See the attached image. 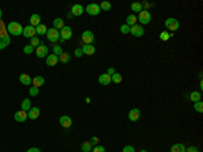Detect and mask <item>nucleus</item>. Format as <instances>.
Masks as SVG:
<instances>
[{"mask_svg":"<svg viewBox=\"0 0 203 152\" xmlns=\"http://www.w3.org/2000/svg\"><path fill=\"white\" fill-rule=\"evenodd\" d=\"M7 33L10 35H20L22 33H23V27H22L20 23H18V22H10V23L7 24Z\"/></svg>","mask_w":203,"mask_h":152,"instance_id":"obj_1","label":"nucleus"},{"mask_svg":"<svg viewBox=\"0 0 203 152\" xmlns=\"http://www.w3.org/2000/svg\"><path fill=\"white\" fill-rule=\"evenodd\" d=\"M164 24H165V29H167L168 31H171V34H172V33H175V31H177L179 27H180V23H179V21H177V19H175V18H168V19H165Z\"/></svg>","mask_w":203,"mask_h":152,"instance_id":"obj_2","label":"nucleus"},{"mask_svg":"<svg viewBox=\"0 0 203 152\" xmlns=\"http://www.w3.org/2000/svg\"><path fill=\"white\" fill-rule=\"evenodd\" d=\"M137 21H140L141 22V26L142 24H148V23H150V21H152V14L149 12L148 10H142L140 12V15H138V18H137Z\"/></svg>","mask_w":203,"mask_h":152,"instance_id":"obj_3","label":"nucleus"},{"mask_svg":"<svg viewBox=\"0 0 203 152\" xmlns=\"http://www.w3.org/2000/svg\"><path fill=\"white\" fill-rule=\"evenodd\" d=\"M46 38H48L50 42H53V45L57 42V41L60 40V31L58 30H56L54 27H51V29H48V33H46Z\"/></svg>","mask_w":203,"mask_h":152,"instance_id":"obj_4","label":"nucleus"},{"mask_svg":"<svg viewBox=\"0 0 203 152\" xmlns=\"http://www.w3.org/2000/svg\"><path fill=\"white\" fill-rule=\"evenodd\" d=\"M81 41H83V45H92V42L95 41V35L92 31L85 30V31L81 34Z\"/></svg>","mask_w":203,"mask_h":152,"instance_id":"obj_5","label":"nucleus"},{"mask_svg":"<svg viewBox=\"0 0 203 152\" xmlns=\"http://www.w3.org/2000/svg\"><path fill=\"white\" fill-rule=\"evenodd\" d=\"M84 11H87V14H88V15L95 16V15H99L102 10H100V5L99 4H96V3H91V4L87 5V8Z\"/></svg>","mask_w":203,"mask_h":152,"instance_id":"obj_6","label":"nucleus"},{"mask_svg":"<svg viewBox=\"0 0 203 152\" xmlns=\"http://www.w3.org/2000/svg\"><path fill=\"white\" fill-rule=\"evenodd\" d=\"M48 53H49V48L46 45H43L42 42H41V45L38 46V48H35V54H37L39 59H43V57H48Z\"/></svg>","mask_w":203,"mask_h":152,"instance_id":"obj_7","label":"nucleus"},{"mask_svg":"<svg viewBox=\"0 0 203 152\" xmlns=\"http://www.w3.org/2000/svg\"><path fill=\"white\" fill-rule=\"evenodd\" d=\"M130 34L134 35V37H142L143 34H145V30H143V27L141 26V24H134V26L130 27Z\"/></svg>","mask_w":203,"mask_h":152,"instance_id":"obj_8","label":"nucleus"},{"mask_svg":"<svg viewBox=\"0 0 203 152\" xmlns=\"http://www.w3.org/2000/svg\"><path fill=\"white\" fill-rule=\"evenodd\" d=\"M60 38L62 40H70L72 38V29L69 26H64L61 30H60Z\"/></svg>","mask_w":203,"mask_h":152,"instance_id":"obj_9","label":"nucleus"},{"mask_svg":"<svg viewBox=\"0 0 203 152\" xmlns=\"http://www.w3.org/2000/svg\"><path fill=\"white\" fill-rule=\"evenodd\" d=\"M127 117H129V119L131 122H137L138 119H140V117H141L140 109H131V110L129 111V114H127Z\"/></svg>","mask_w":203,"mask_h":152,"instance_id":"obj_10","label":"nucleus"},{"mask_svg":"<svg viewBox=\"0 0 203 152\" xmlns=\"http://www.w3.org/2000/svg\"><path fill=\"white\" fill-rule=\"evenodd\" d=\"M60 125L65 129H68V128L72 126V118L69 116H61L60 117Z\"/></svg>","mask_w":203,"mask_h":152,"instance_id":"obj_11","label":"nucleus"},{"mask_svg":"<svg viewBox=\"0 0 203 152\" xmlns=\"http://www.w3.org/2000/svg\"><path fill=\"white\" fill-rule=\"evenodd\" d=\"M23 37H26V38H32V37H35V27H32V26H26V27H23Z\"/></svg>","mask_w":203,"mask_h":152,"instance_id":"obj_12","label":"nucleus"},{"mask_svg":"<svg viewBox=\"0 0 203 152\" xmlns=\"http://www.w3.org/2000/svg\"><path fill=\"white\" fill-rule=\"evenodd\" d=\"M41 114V110L38 107H31L29 111H27V118L30 119H37Z\"/></svg>","mask_w":203,"mask_h":152,"instance_id":"obj_13","label":"nucleus"},{"mask_svg":"<svg viewBox=\"0 0 203 152\" xmlns=\"http://www.w3.org/2000/svg\"><path fill=\"white\" fill-rule=\"evenodd\" d=\"M14 118H15L16 122H24L27 119V111H23V110L16 111L15 116H14Z\"/></svg>","mask_w":203,"mask_h":152,"instance_id":"obj_14","label":"nucleus"},{"mask_svg":"<svg viewBox=\"0 0 203 152\" xmlns=\"http://www.w3.org/2000/svg\"><path fill=\"white\" fill-rule=\"evenodd\" d=\"M83 12H84V7L81 4H73L72 5V11H70V14H72L73 16H80Z\"/></svg>","mask_w":203,"mask_h":152,"instance_id":"obj_15","label":"nucleus"},{"mask_svg":"<svg viewBox=\"0 0 203 152\" xmlns=\"http://www.w3.org/2000/svg\"><path fill=\"white\" fill-rule=\"evenodd\" d=\"M19 80H20V83L24 84V86H31V83H32L31 76H29L27 73H22V75L19 76Z\"/></svg>","mask_w":203,"mask_h":152,"instance_id":"obj_16","label":"nucleus"},{"mask_svg":"<svg viewBox=\"0 0 203 152\" xmlns=\"http://www.w3.org/2000/svg\"><path fill=\"white\" fill-rule=\"evenodd\" d=\"M57 62H58V57L54 56V54H48V57H46V65L54 67V65H57Z\"/></svg>","mask_w":203,"mask_h":152,"instance_id":"obj_17","label":"nucleus"},{"mask_svg":"<svg viewBox=\"0 0 203 152\" xmlns=\"http://www.w3.org/2000/svg\"><path fill=\"white\" fill-rule=\"evenodd\" d=\"M11 43V38H10V34L8 35H4V37H0V50L5 49L8 45Z\"/></svg>","mask_w":203,"mask_h":152,"instance_id":"obj_18","label":"nucleus"},{"mask_svg":"<svg viewBox=\"0 0 203 152\" xmlns=\"http://www.w3.org/2000/svg\"><path fill=\"white\" fill-rule=\"evenodd\" d=\"M99 83L102 84V86H108V84L111 83V76L107 75V73H102V75L99 76Z\"/></svg>","mask_w":203,"mask_h":152,"instance_id":"obj_19","label":"nucleus"},{"mask_svg":"<svg viewBox=\"0 0 203 152\" xmlns=\"http://www.w3.org/2000/svg\"><path fill=\"white\" fill-rule=\"evenodd\" d=\"M81 50H83V54L92 56V54L95 53V46L94 45H83L81 46Z\"/></svg>","mask_w":203,"mask_h":152,"instance_id":"obj_20","label":"nucleus"},{"mask_svg":"<svg viewBox=\"0 0 203 152\" xmlns=\"http://www.w3.org/2000/svg\"><path fill=\"white\" fill-rule=\"evenodd\" d=\"M38 24H41V16L38 15V14H32V15L30 16V26L37 27Z\"/></svg>","mask_w":203,"mask_h":152,"instance_id":"obj_21","label":"nucleus"},{"mask_svg":"<svg viewBox=\"0 0 203 152\" xmlns=\"http://www.w3.org/2000/svg\"><path fill=\"white\" fill-rule=\"evenodd\" d=\"M43 84H45V78L43 76H35L34 79H32V86L34 87H42Z\"/></svg>","mask_w":203,"mask_h":152,"instance_id":"obj_22","label":"nucleus"},{"mask_svg":"<svg viewBox=\"0 0 203 152\" xmlns=\"http://www.w3.org/2000/svg\"><path fill=\"white\" fill-rule=\"evenodd\" d=\"M35 33H37L38 35H43V34L46 35V33H48V27H46L43 23H41V24H38V26L35 27Z\"/></svg>","mask_w":203,"mask_h":152,"instance_id":"obj_23","label":"nucleus"},{"mask_svg":"<svg viewBox=\"0 0 203 152\" xmlns=\"http://www.w3.org/2000/svg\"><path fill=\"white\" fill-rule=\"evenodd\" d=\"M171 152H186V147L180 143L173 144V145L171 147Z\"/></svg>","mask_w":203,"mask_h":152,"instance_id":"obj_24","label":"nucleus"},{"mask_svg":"<svg viewBox=\"0 0 203 152\" xmlns=\"http://www.w3.org/2000/svg\"><path fill=\"white\" fill-rule=\"evenodd\" d=\"M64 26H65V24H64V21H62L61 18H56V19L53 21V27H54L56 30H58V31H60V30H61Z\"/></svg>","mask_w":203,"mask_h":152,"instance_id":"obj_25","label":"nucleus"},{"mask_svg":"<svg viewBox=\"0 0 203 152\" xmlns=\"http://www.w3.org/2000/svg\"><path fill=\"white\" fill-rule=\"evenodd\" d=\"M126 24L129 27H131V26H134V24H137V16L134 15V14H131V15H129L126 18Z\"/></svg>","mask_w":203,"mask_h":152,"instance_id":"obj_26","label":"nucleus"},{"mask_svg":"<svg viewBox=\"0 0 203 152\" xmlns=\"http://www.w3.org/2000/svg\"><path fill=\"white\" fill-rule=\"evenodd\" d=\"M58 61L64 62V64H68V62L70 61V54L66 53V52H62V54L58 57Z\"/></svg>","mask_w":203,"mask_h":152,"instance_id":"obj_27","label":"nucleus"},{"mask_svg":"<svg viewBox=\"0 0 203 152\" xmlns=\"http://www.w3.org/2000/svg\"><path fill=\"white\" fill-rule=\"evenodd\" d=\"M30 109H31V102H30L29 98H26V99L22 100V110H23V111H29Z\"/></svg>","mask_w":203,"mask_h":152,"instance_id":"obj_28","label":"nucleus"},{"mask_svg":"<svg viewBox=\"0 0 203 152\" xmlns=\"http://www.w3.org/2000/svg\"><path fill=\"white\" fill-rule=\"evenodd\" d=\"M200 98H202V95H200V92H196V91H192L191 94H189V99L192 100V102H198V100H200Z\"/></svg>","mask_w":203,"mask_h":152,"instance_id":"obj_29","label":"nucleus"},{"mask_svg":"<svg viewBox=\"0 0 203 152\" xmlns=\"http://www.w3.org/2000/svg\"><path fill=\"white\" fill-rule=\"evenodd\" d=\"M131 11H134V12H141L142 11V4L141 3H137V2H134V3H131Z\"/></svg>","mask_w":203,"mask_h":152,"instance_id":"obj_30","label":"nucleus"},{"mask_svg":"<svg viewBox=\"0 0 203 152\" xmlns=\"http://www.w3.org/2000/svg\"><path fill=\"white\" fill-rule=\"evenodd\" d=\"M81 151L83 152H91L92 151V145L89 141H84L83 144H81Z\"/></svg>","mask_w":203,"mask_h":152,"instance_id":"obj_31","label":"nucleus"},{"mask_svg":"<svg viewBox=\"0 0 203 152\" xmlns=\"http://www.w3.org/2000/svg\"><path fill=\"white\" fill-rule=\"evenodd\" d=\"M62 48H61V45H53V54L54 56H57V57H60L62 54Z\"/></svg>","mask_w":203,"mask_h":152,"instance_id":"obj_32","label":"nucleus"},{"mask_svg":"<svg viewBox=\"0 0 203 152\" xmlns=\"http://www.w3.org/2000/svg\"><path fill=\"white\" fill-rule=\"evenodd\" d=\"M111 81H114L115 84H119L122 81V75H121V73H116L115 72L112 76H111Z\"/></svg>","mask_w":203,"mask_h":152,"instance_id":"obj_33","label":"nucleus"},{"mask_svg":"<svg viewBox=\"0 0 203 152\" xmlns=\"http://www.w3.org/2000/svg\"><path fill=\"white\" fill-rule=\"evenodd\" d=\"M194 109H195V111H198V113H203V102L202 100L195 102L194 103Z\"/></svg>","mask_w":203,"mask_h":152,"instance_id":"obj_34","label":"nucleus"},{"mask_svg":"<svg viewBox=\"0 0 203 152\" xmlns=\"http://www.w3.org/2000/svg\"><path fill=\"white\" fill-rule=\"evenodd\" d=\"M30 45H31L32 48L35 49V48H38V46L41 45V41L38 40L37 37H32V38H30Z\"/></svg>","mask_w":203,"mask_h":152,"instance_id":"obj_35","label":"nucleus"},{"mask_svg":"<svg viewBox=\"0 0 203 152\" xmlns=\"http://www.w3.org/2000/svg\"><path fill=\"white\" fill-rule=\"evenodd\" d=\"M100 10H103V11H110V10H111V3H108V2H102V3H100Z\"/></svg>","mask_w":203,"mask_h":152,"instance_id":"obj_36","label":"nucleus"},{"mask_svg":"<svg viewBox=\"0 0 203 152\" xmlns=\"http://www.w3.org/2000/svg\"><path fill=\"white\" fill-rule=\"evenodd\" d=\"M29 94L31 95V97H37L38 94H39V88L38 87H30V90H29Z\"/></svg>","mask_w":203,"mask_h":152,"instance_id":"obj_37","label":"nucleus"},{"mask_svg":"<svg viewBox=\"0 0 203 152\" xmlns=\"http://www.w3.org/2000/svg\"><path fill=\"white\" fill-rule=\"evenodd\" d=\"M171 37H172V34L168 31H162L161 34H160V40H162V41H168Z\"/></svg>","mask_w":203,"mask_h":152,"instance_id":"obj_38","label":"nucleus"},{"mask_svg":"<svg viewBox=\"0 0 203 152\" xmlns=\"http://www.w3.org/2000/svg\"><path fill=\"white\" fill-rule=\"evenodd\" d=\"M34 50H35V49L32 48V46L30 45V43H29V45H26V46L23 48V52H24L26 54H32V52H34Z\"/></svg>","mask_w":203,"mask_h":152,"instance_id":"obj_39","label":"nucleus"},{"mask_svg":"<svg viewBox=\"0 0 203 152\" xmlns=\"http://www.w3.org/2000/svg\"><path fill=\"white\" fill-rule=\"evenodd\" d=\"M121 33H122V34H129V33H130V27L127 26L126 23L122 24V26H121Z\"/></svg>","mask_w":203,"mask_h":152,"instance_id":"obj_40","label":"nucleus"},{"mask_svg":"<svg viewBox=\"0 0 203 152\" xmlns=\"http://www.w3.org/2000/svg\"><path fill=\"white\" fill-rule=\"evenodd\" d=\"M122 152H135V149L133 145H126L123 149H122Z\"/></svg>","mask_w":203,"mask_h":152,"instance_id":"obj_41","label":"nucleus"},{"mask_svg":"<svg viewBox=\"0 0 203 152\" xmlns=\"http://www.w3.org/2000/svg\"><path fill=\"white\" fill-rule=\"evenodd\" d=\"M92 152H106V149H104V147H102V145H96Z\"/></svg>","mask_w":203,"mask_h":152,"instance_id":"obj_42","label":"nucleus"},{"mask_svg":"<svg viewBox=\"0 0 203 152\" xmlns=\"http://www.w3.org/2000/svg\"><path fill=\"white\" fill-rule=\"evenodd\" d=\"M75 56L76 57H81V56H83V50H81V48H76L75 49Z\"/></svg>","mask_w":203,"mask_h":152,"instance_id":"obj_43","label":"nucleus"},{"mask_svg":"<svg viewBox=\"0 0 203 152\" xmlns=\"http://www.w3.org/2000/svg\"><path fill=\"white\" fill-rule=\"evenodd\" d=\"M186 152H199V149H198L196 147L191 145V147H188V148H186Z\"/></svg>","mask_w":203,"mask_h":152,"instance_id":"obj_44","label":"nucleus"},{"mask_svg":"<svg viewBox=\"0 0 203 152\" xmlns=\"http://www.w3.org/2000/svg\"><path fill=\"white\" fill-rule=\"evenodd\" d=\"M89 143H91V145H97V144H99V138H97V137H92Z\"/></svg>","mask_w":203,"mask_h":152,"instance_id":"obj_45","label":"nucleus"},{"mask_svg":"<svg viewBox=\"0 0 203 152\" xmlns=\"http://www.w3.org/2000/svg\"><path fill=\"white\" fill-rule=\"evenodd\" d=\"M106 73H107V75H110V76H112L114 73H115V68L110 67V68H108V69H107V72H106Z\"/></svg>","mask_w":203,"mask_h":152,"instance_id":"obj_46","label":"nucleus"},{"mask_svg":"<svg viewBox=\"0 0 203 152\" xmlns=\"http://www.w3.org/2000/svg\"><path fill=\"white\" fill-rule=\"evenodd\" d=\"M27 152H41V149L37 148V147H32V148H29V149H27Z\"/></svg>","mask_w":203,"mask_h":152,"instance_id":"obj_47","label":"nucleus"},{"mask_svg":"<svg viewBox=\"0 0 203 152\" xmlns=\"http://www.w3.org/2000/svg\"><path fill=\"white\" fill-rule=\"evenodd\" d=\"M2 15H3V11L0 10V21H2Z\"/></svg>","mask_w":203,"mask_h":152,"instance_id":"obj_48","label":"nucleus"},{"mask_svg":"<svg viewBox=\"0 0 203 152\" xmlns=\"http://www.w3.org/2000/svg\"><path fill=\"white\" fill-rule=\"evenodd\" d=\"M140 152H148V151H146V149H141Z\"/></svg>","mask_w":203,"mask_h":152,"instance_id":"obj_49","label":"nucleus"}]
</instances>
